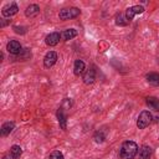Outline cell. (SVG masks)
<instances>
[{
    "label": "cell",
    "instance_id": "7402d4cb",
    "mask_svg": "<svg viewBox=\"0 0 159 159\" xmlns=\"http://www.w3.org/2000/svg\"><path fill=\"white\" fill-rule=\"evenodd\" d=\"M24 29H26V27H19V26H14V30H15V32L16 34H25V30Z\"/></svg>",
    "mask_w": 159,
    "mask_h": 159
},
{
    "label": "cell",
    "instance_id": "9c48e42d",
    "mask_svg": "<svg viewBox=\"0 0 159 159\" xmlns=\"http://www.w3.org/2000/svg\"><path fill=\"white\" fill-rule=\"evenodd\" d=\"M96 81V71L93 68H89L83 75V83L84 84H92Z\"/></svg>",
    "mask_w": 159,
    "mask_h": 159
},
{
    "label": "cell",
    "instance_id": "5bb4252c",
    "mask_svg": "<svg viewBox=\"0 0 159 159\" xmlns=\"http://www.w3.org/2000/svg\"><path fill=\"white\" fill-rule=\"evenodd\" d=\"M145 103H147V106L150 108V109H153V111H159V99L157 98V97H147L145 98Z\"/></svg>",
    "mask_w": 159,
    "mask_h": 159
},
{
    "label": "cell",
    "instance_id": "e0dca14e",
    "mask_svg": "<svg viewBox=\"0 0 159 159\" xmlns=\"http://www.w3.org/2000/svg\"><path fill=\"white\" fill-rule=\"evenodd\" d=\"M77 36V31L75 29H67L65 30L62 34H61V37L65 40V41H68V40H72L73 37Z\"/></svg>",
    "mask_w": 159,
    "mask_h": 159
},
{
    "label": "cell",
    "instance_id": "52a82bcc",
    "mask_svg": "<svg viewBox=\"0 0 159 159\" xmlns=\"http://www.w3.org/2000/svg\"><path fill=\"white\" fill-rule=\"evenodd\" d=\"M57 62V53L55 51H48L43 57V66L46 68L52 67Z\"/></svg>",
    "mask_w": 159,
    "mask_h": 159
},
{
    "label": "cell",
    "instance_id": "44dd1931",
    "mask_svg": "<svg viewBox=\"0 0 159 159\" xmlns=\"http://www.w3.org/2000/svg\"><path fill=\"white\" fill-rule=\"evenodd\" d=\"M48 159H65V158H63V154L60 150H53L48 155Z\"/></svg>",
    "mask_w": 159,
    "mask_h": 159
},
{
    "label": "cell",
    "instance_id": "4fadbf2b",
    "mask_svg": "<svg viewBox=\"0 0 159 159\" xmlns=\"http://www.w3.org/2000/svg\"><path fill=\"white\" fill-rule=\"evenodd\" d=\"M56 114H57V119H58L60 127H61L62 129H66V127H67V116L65 114L63 109H62V108H58Z\"/></svg>",
    "mask_w": 159,
    "mask_h": 159
},
{
    "label": "cell",
    "instance_id": "5b68a950",
    "mask_svg": "<svg viewBox=\"0 0 159 159\" xmlns=\"http://www.w3.org/2000/svg\"><path fill=\"white\" fill-rule=\"evenodd\" d=\"M6 50H7V52L11 53V55H20V53L22 52V46L20 45L19 41H16V40H11V41L7 42V45H6Z\"/></svg>",
    "mask_w": 159,
    "mask_h": 159
},
{
    "label": "cell",
    "instance_id": "603a6c76",
    "mask_svg": "<svg viewBox=\"0 0 159 159\" xmlns=\"http://www.w3.org/2000/svg\"><path fill=\"white\" fill-rule=\"evenodd\" d=\"M2 159H14V158L11 157V154H6V155L2 157Z\"/></svg>",
    "mask_w": 159,
    "mask_h": 159
},
{
    "label": "cell",
    "instance_id": "277c9868",
    "mask_svg": "<svg viewBox=\"0 0 159 159\" xmlns=\"http://www.w3.org/2000/svg\"><path fill=\"white\" fill-rule=\"evenodd\" d=\"M142 12H144V7L142 5H133L125 10V17L128 21H130V20H133V17L135 15L142 14Z\"/></svg>",
    "mask_w": 159,
    "mask_h": 159
},
{
    "label": "cell",
    "instance_id": "8992f818",
    "mask_svg": "<svg viewBox=\"0 0 159 159\" xmlns=\"http://www.w3.org/2000/svg\"><path fill=\"white\" fill-rule=\"evenodd\" d=\"M17 11H19V6H17L15 2H11V4H7V5H5V6L2 7L1 14H2V16H5V17H11V16L16 15Z\"/></svg>",
    "mask_w": 159,
    "mask_h": 159
},
{
    "label": "cell",
    "instance_id": "cb8c5ba5",
    "mask_svg": "<svg viewBox=\"0 0 159 159\" xmlns=\"http://www.w3.org/2000/svg\"><path fill=\"white\" fill-rule=\"evenodd\" d=\"M155 119H157V123H158V124H159V116H158V117H157V118H155Z\"/></svg>",
    "mask_w": 159,
    "mask_h": 159
},
{
    "label": "cell",
    "instance_id": "7a4b0ae2",
    "mask_svg": "<svg viewBox=\"0 0 159 159\" xmlns=\"http://www.w3.org/2000/svg\"><path fill=\"white\" fill-rule=\"evenodd\" d=\"M152 120H153L152 113H150L149 111H143V112H140L139 116H138L137 127H138L139 129H144V128H147V127L152 123Z\"/></svg>",
    "mask_w": 159,
    "mask_h": 159
},
{
    "label": "cell",
    "instance_id": "2e32d148",
    "mask_svg": "<svg viewBox=\"0 0 159 159\" xmlns=\"http://www.w3.org/2000/svg\"><path fill=\"white\" fill-rule=\"evenodd\" d=\"M145 78H147V82L152 86H158L159 84V73H155V72L147 73Z\"/></svg>",
    "mask_w": 159,
    "mask_h": 159
},
{
    "label": "cell",
    "instance_id": "9a60e30c",
    "mask_svg": "<svg viewBox=\"0 0 159 159\" xmlns=\"http://www.w3.org/2000/svg\"><path fill=\"white\" fill-rule=\"evenodd\" d=\"M84 67H86V65H84V62L82 60H76L75 65H73V73L76 76H80L84 71Z\"/></svg>",
    "mask_w": 159,
    "mask_h": 159
},
{
    "label": "cell",
    "instance_id": "ba28073f",
    "mask_svg": "<svg viewBox=\"0 0 159 159\" xmlns=\"http://www.w3.org/2000/svg\"><path fill=\"white\" fill-rule=\"evenodd\" d=\"M60 39H61V34L60 32H51L46 36L45 39V42L47 46H56L58 42H60Z\"/></svg>",
    "mask_w": 159,
    "mask_h": 159
},
{
    "label": "cell",
    "instance_id": "7c38bea8",
    "mask_svg": "<svg viewBox=\"0 0 159 159\" xmlns=\"http://www.w3.org/2000/svg\"><path fill=\"white\" fill-rule=\"evenodd\" d=\"M14 128H15V123H14V122H6V123H4V124L1 125V129H0L1 137L9 135V134L12 132Z\"/></svg>",
    "mask_w": 159,
    "mask_h": 159
},
{
    "label": "cell",
    "instance_id": "6da1fadb",
    "mask_svg": "<svg viewBox=\"0 0 159 159\" xmlns=\"http://www.w3.org/2000/svg\"><path fill=\"white\" fill-rule=\"evenodd\" d=\"M138 145L133 140H127L122 144L119 150V157L122 159H134V157L138 154Z\"/></svg>",
    "mask_w": 159,
    "mask_h": 159
},
{
    "label": "cell",
    "instance_id": "3957f363",
    "mask_svg": "<svg viewBox=\"0 0 159 159\" xmlns=\"http://www.w3.org/2000/svg\"><path fill=\"white\" fill-rule=\"evenodd\" d=\"M81 14V10L77 7H67V9H62L58 12V17L61 20H71L77 17Z\"/></svg>",
    "mask_w": 159,
    "mask_h": 159
},
{
    "label": "cell",
    "instance_id": "8fae6325",
    "mask_svg": "<svg viewBox=\"0 0 159 159\" xmlns=\"http://www.w3.org/2000/svg\"><path fill=\"white\" fill-rule=\"evenodd\" d=\"M39 14H40V7H39V5H36V4H30V5L26 7V10H25L26 17H35V16H37Z\"/></svg>",
    "mask_w": 159,
    "mask_h": 159
},
{
    "label": "cell",
    "instance_id": "ac0fdd59",
    "mask_svg": "<svg viewBox=\"0 0 159 159\" xmlns=\"http://www.w3.org/2000/svg\"><path fill=\"white\" fill-rule=\"evenodd\" d=\"M10 154H11V157H12L14 159L20 158L21 154H22V149H21V147H20V145H12L11 149H10Z\"/></svg>",
    "mask_w": 159,
    "mask_h": 159
},
{
    "label": "cell",
    "instance_id": "30bf717a",
    "mask_svg": "<svg viewBox=\"0 0 159 159\" xmlns=\"http://www.w3.org/2000/svg\"><path fill=\"white\" fill-rule=\"evenodd\" d=\"M152 157V148L149 145H142L138 149V158L139 159H149Z\"/></svg>",
    "mask_w": 159,
    "mask_h": 159
},
{
    "label": "cell",
    "instance_id": "ffe728a7",
    "mask_svg": "<svg viewBox=\"0 0 159 159\" xmlns=\"http://www.w3.org/2000/svg\"><path fill=\"white\" fill-rule=\"evenodd\" d=\"M93 139H94V142H96V143H102V142H104L106 135H104V133H103L102 130H99V132H97V133L94 134Z\"/></svg>",
    "mask_w": 159,
    "mask_h": 159
},
{
    "label": "cell",
    "instance_id": "d6986e66",
    "mask_svg": "<svg viewBox=\"0 0 159 159\" xmlns=\"http://www.w3.org/2000/svg\"><path fill=\"white\" fill-rule=\"evenodd\" d=\"M116 24H117L118 26H125V25L128 24V20H127L125 15H122V14L117 15V17H116Z\"/></svg>",
    "mask_w": 159,
    "mask_h": 159
}]
</instances>
